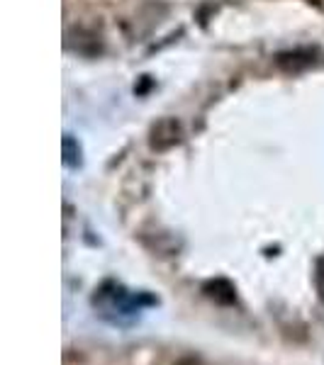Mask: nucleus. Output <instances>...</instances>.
I'll return each mask as SVG.
<instances>
[{
    "instance_id": "f257e3e1",
    "label": "nucleus",
    "mask_w": 324,
    "mask_h": 365,
    "mask_svg": "<svg viewBox=\"0 0 324 365\" xmlns=\"http://www.w3.org/2000/svg\"><path fill=\"white\" fill-rule=\"evenodd\" d=\"M181 134H183L181 122L176 120V117H163V120H158L156 125L151 127L149 141H151V146H154L156 151H163V149H171V146L178 144Z\"/></svg>"
},
{
    "instance_id": "7ed1b4c3",
    "label": "nucleus",
    "mask_w": 324,
    "mask_h": 365,
    "mask_svg": "<svg viewBox=\"0 0 324 365\" xmlns=\"http://www.w3.org/2000/svg\"><path fill=\"white\" fill-rule=\"evenodd\" d=\"M64 161H66L69 166H79V161H81V149L71 137L64 139Z\"/></svg>"
},
{
    "instance_id": "f03ea898",
    "label": "nucleus",
    "mask_w": 324,
    "mask_h": 365,
    "mask_svg": "<svg viewBox=\"0 0 324 365\" xmlns=\"http://www.w3.org/2000/svg\"><path fill=\"white\" fill-rule=\"evenodd\" d=\"M310 63H315V54L312 51H285V54L278 56V66L285 71L308 68Z\"/></svg>"
},
{
    "instance_id": "20e7f679",
    "label": "nucleus",
    "mask_w": 324,
    "mask_h": 365,
    "mask_svg": "<svg viewBox=\"0 0 324 365\" xmlns=\"http://www.w3.org/2000/svg\"><path fill=\"white\" fill-rule=\"evenodd\" d=\"M178 365H203V363L196 361V358H183V361H181Z\"/></svg>"
}]
</instances>
